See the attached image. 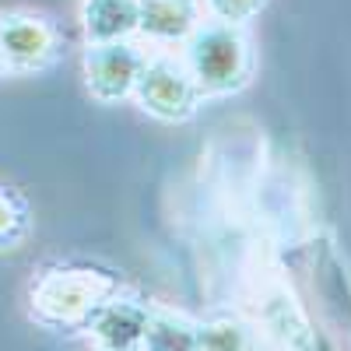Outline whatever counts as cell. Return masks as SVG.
<instances>
[{"label":"cell","mask_w":351,"mask_h":351,"mask_svg":"<svg viewBox=\"0 0 351 351\" xmlns=\"http://www.w3.org/2000/svg\"><path fill=\"white\" fill-rule=\"evenodd\" d=\"M106 291H109V285L92 278L88 271H56L53 278H46L39 285L36 302L46 316L74 324V319H81L88 309H95V302L106 295Z\"/></svg>","instance_id":"2"},{"label":"cell","mask_w":351,"mask_h":351,"mask_svg":"<svg viewBox=\"0 0 351 351\" xmlns=\"http://www.w3.org/2000/svg\"><path fill=\"white\" fill-rule=\"evenodd\" d=\"M0 71H8V64H4V56H0Z\"/></svg>","instance_id":"10"},{"label":"cell","mask_w":351,"mask_h":351,"mask_svg":"<svg viewBox=\"0 0 351 351\" xmlns=\"http://www.w3.org/2000/svg\"><path fill=\"white\" fill-rule=\"evenodd\" d=\"M56 36L36 14H4L0 18V56L8 67H43L53 60Z\"/></svg>","instance_id":"3"},{"label":"cell","mask_w":351,"mask_h":351,"mask_svg":"<svg viewBox=\"0 0 351 351\" xmlns=\"http://www.w3.org/2000/svg\"><path fill=\"white\" fill-rule=\"evenodd\" d=\"M144 56L134 53L127 43H112V46H92L88 53V84L99 99H120L130 88H137V77L144 71Z\"/></svg>","instance_id":"5"},{"label":"cell","mask_w":351,"mask_h":351,"mask_svg":"<svg viewBox=\"0 0 351 351\" xmlns=\"http://www.w3.org/2000/svg\"><path fill=\"white\" fill-rule=\"evenodd\" d=\"M190 77L200 92H228L246 77V43L232 25H215L190 46Z\"/></svg>","instance_id":"1"},{"label":"cell","mask_w":351,"mask_h":351,"mask_svg":"<svg viewBox=\"0 0 351 351\" xmlns=\"http://www.w3.org/2000/svg\"><path fill=\"white\" fill-rule=\"evenodd\" d=\"M141 25L137 0H88L84 4V28L95 46L123 43Z\"/></svg>","instance_id":"6"},{"label":"cell","mask_w":351,"mask_h":351,"mask_svg":"<svg viewBox=\"0 0 351 351\" xmlns=\"http://www.w3.org/2000/svg\"><path fill=\"white\" fill-rule=\"evenodd\" d=\"M137 88H141L144 109H152V112H158V116H169V120H172V116L190 112L193 92H197L190 71L176 67L172 60L144 64V71H141V77H137Z\"/></svg>","instance_id":"4"},{"label":"cell","mask_w":351,"mask_h":351,"mask_svg":"<svg viewBox=\"0 0 351 351\" xmlns=\"http://www.w3.org/2000/svg\"><path fill=\"white\" fill-rule=\"evenodd\" d=\"M211 8L225 18V25H236L260 8V0H211Z\"/></svg>","instance_id":"8"},{"label":"cell","mask_w":351,"mask_h":351,"mask_svg":"<svg viewBox=\"0 0 351 351\" xmlns=\"http://www.w3.org/2000/svg\"><path fill=\"white\" fill-rule=\"evenodd\" d=\"M141 25L155 39H180L197 25V8L193 0H137Z\"/></svg>","instance_id":"7"},{"label":"cell","mask_w":351,"mask_h":351,"mask_svg":"<svg viewBox=\"0 0 351 351\" xmlns=\"http://www.w3.org/2000/svg\"><path fill=\"white\" fill-rule=\"evenodd\" d=\"M11 225H21V211L11 197L0 193V239H11Z\"/></svg>","instance_id":"9"}]
</instances>
